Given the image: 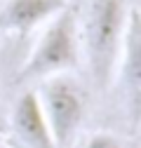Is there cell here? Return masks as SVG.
Listing matches in <instances>:
<instances>
[{"label": "cell", "instance_id": "1", "mask_svg": "<svg viewBox=\"0 0 141 148\" xmlns=\"http://www.w3.org/2000/svg\"><path fill=\"white\" fill-rule=\"evenodd\" d=\"M134 14L132 0H82L75 5L82 64L97 92H106L115 80Z\"/></svg>", "mask_w": 141, "mask_h": 148}, {"label": "cell", "instance_id": "2", "mask_svg": "<svg viewBox=\"0 0 141 148\" xmlns=\"http://www.w3.org/2000/svg\"><path fill=\"white\" fill-rule=\"evenodd\" d=\"M82 64L80 54V35H78V16L75 5L70 3L61 10L52 21L42 26L40 38L35 40L31 54L19 66L14 75L16 87H28L33 82H42L54 75H70Z\"/></svg>", "mask_w": 141, "mask_h": 148}, {"label": "cell", "instance_id": "3", "mask_svg": "<svg viewBox=\"0 0 141 148\" xmlns=\"http://www.w3.org/2000/svg\"><path fill=\"white\" fill-rule=\"evenodd\" d=\"M35 92L42 103L54 148H73L87 115V89L73 75H54L42 80Z\"/></svg>", "mask_w": 141, "mask_h": 148}, {"label": "cell", "instance_id": "4", "mask_svg": "<svg viewBox=\"0 0 141 148\" xmlns=\"http://www.w3.org/2000/svg\"><path fill=\"white\" fill-rule=\"evenodd\" d=\"M10 148H54L42 103L33 87H24L12 103Z\"/></svg>", "mask_w": 141, "mask_h": 148}, {"label": "cell", "instance_id": "5", "mask_svg": "<svg viewBox=\"0 0 141 148\" xmlns=\"http://www.w3.org/2000/svg\"><path fill=\"white\" fill-rule=\"evenodd\" d=\"M70 5V0H3L0 3V33L28 38Z\"/></svg>", "mask_w": 141, "mask_h": 148}, {"label": "cell", "instance_id": "6", "mask_svg": "<svg viewBox=\"0 0 141 148\" xmlns=\"http://www.w3.org/2000/svg\"><path fill=\"white\" fill-rule=\"evenodd\" d=\"M82 148H125V141L113 132H94L82 141Z\"/></svg>", "mask_w": 141, "mask_h": 148}, {"label": "cell", "instance_id": "7", "mask_svg": "<svg viewBox=\"0 0 141 148\" xmlns=\"http://www.w3.org/2000/svg\"><path fill=\"white\" fill-rule=\"evenodd\" d=\"M0 148H10V146H7V143H5L3 139H0Z\"/></svg>", "mask_w": 141, "mask_h": 148}]
</instances>
